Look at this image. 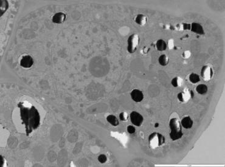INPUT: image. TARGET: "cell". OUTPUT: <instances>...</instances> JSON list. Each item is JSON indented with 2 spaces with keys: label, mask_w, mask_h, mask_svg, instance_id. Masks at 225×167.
<instances>
[{
  "label": "cell",
  "mask_w": 225,
  "mask_h": 167,
  "mask_svg": "<svg viewBox=\"0 0 225 167\" xmlns=\"http://www.w3.org/2000/svg\"><path fill=\"white\" fill-rule=\"evenodd\" d=\"M20 115L23 123L25 125L26 133H31L32 131L37 129L40 122V116L37 110L34 106H26L24 103H20Z\"/></svg>",
  "instance_id": "cell-1"
},
{
  "label": "cell",
  "mask_w": 225,
  "mask_h": 167,
  "mask_svg": "<svg viewBox=\"0 0 225 167\" xmlns=\"http://www.w3.org/2000/svg\"><path fill=\"white\" fill-rule=\"evenodd\" d=\"M169 126L170 128V137L172 140H176L181 139L183 135L182 132L181 123L178 119L176 118H173L171 119Z\"/></svg>",
  "instance_id": "cell-2"
},
{
  "label": "cell",
  "mask_w": 225,
  "mask_h": 167,
  "mask_svg": "<svg viewBox=\"0 0 225 167\" xmlns=\"http://www.w3.org/2000/svg\"><path fill=\"white\" fill-rule=\"evenodd\" d=\"M149 141L151 148H157L162 146L164 144L165 138L159 133H153L149 136Z\"/></svg>",
  "instance_id": "cell-3"
},
{
  "label": "cell",
  "mask_w": 225,
  "mask_h": 167,
  "mask_svg": "<svg viewBox=\"0 0 225 167\" xmlns=\"http://www.w3.org/2000/svg\"><path fill=\"white\" fill-rule=\"evenodd\" d=\"M139 43V37L138 34H132L130 36L128 40V47L127 49L130 53H134Z\"/></svg>",
  "instance_id": "cell-4"
},
{
  "label": "cell",
  "mask_w": 225,
  "mask_h": 167,
  "mask_svg": "<svg viewBox=\"0 0 225 167\" xmlns=\"http://www.w3.org/2000/svg\"><path fill=\"white\" fill-rule=\"evenodd\" d=\"M201 76H202L203 78L205 81H209L210 80L214 75V72L212 68L208 65L204 66L201 69Z\"/></svg>",
  "instance_id": "cell-5"
},
{
  "label": "cell",
  "mask_w": 225,
  "mask_h": 167,
  "mask_svg": "<svg viewBox=\"0 0 225 167\" xmlns=\"http://www.w3.org/2000/svg\"><path fill=\"white\" fill-rule=\"evenodd\" d=\"M130 119H131V122L133 124L137 126H139L143 124L144 121L143 117L142 115L136 111H133L130 114Z\"/></svg>",
  "instance_id": "cell-6"
},
{
  "label": "cell",
  "mask_w": 225,
  "mask_h": 167,
  "mask_svg": "<svg viewBox=\"0 0 225 167\" xmlns=\"http://www.w3.org/2000/svg\"><path fill=\"white\" fill-rule=\"evenodd\" d=\"M33 64V59L29 55H26L25 57H23L20 62V65L25 68H29L32 67Z\"/></svg>",
  "instance_id": "cell-7"
},
{
  "label": "cell",
  "mask_w": 225,
  "mask_h": 167,
  "mask_svg": "<svg viewBox=\"0 0 225 167\" xmlns=\"http://www.w3.org/2000/svg\"><path fill=\"white\" fill-rule=\"evenodd\" d=\"M132 99L136 102H140L144 99V95L142 91L138 89H134L131 92Z\"/></svg>",
  "instance_id": "cell-8"
},
{
  "label": "cell",
  "mask_w": 225,
  "mask_h": 167,
  "mask_svg": "<svg viewBox=\"0 0 225 167\" xmlns=\"http://www.w3.org/2000/svg\"><path fill=\"white\" fill-rule=\"evenodd\" d=\"M178 98L179 100L181 102H186L190 99V98H192L191 92L185 90L178 94Z\"/></svg>",
  "instance_id": "cell-9"
},
{
  "label": "cell",
  "mask_w": 225,
  "mask_h": 167,
  "mask_svg": "<svg viewBox=\"0 0 225 167\" xmlns=\"http://www.w3.org/2000/svg\"><path fill=\"white\" fill-rule=\"evenodd\" d=\"M191 30L192 32H194L196 33L200 34V35H204L205 34L204 29H203L202 26L200 25V24H198V23H193L191 25Z\"/></svg>",
  "instance_id": "cell-10"
},
{
  "label": "cell",
  "mask_w": 225,
  "mask_h": 167,
  "mask_svg": "<svg viewBox=\"0 0 225 167\" xmlns=\"http://www.w3.org/2000/svg\"><path fill=\"white\" fill-rule=\"evenodd\" d=\"M66 19V15L62 12L57 13L52 18V21L57 24H60L65 21Z\"/></svg>",
  "instance_id": "cell-11"
},
{
  "label": "cell",
  "mask_w": 225,
  "mask_h": 167,
  "mask_svg": "<svg viewBox=\"0 0 225 167\" xmlns=\"http://www.w3.org/2000/svg\"><path fill=\"white\" fill-rule=\"evenodd\" d=\"M181 125L186 129L191 128L193 125V121L190 117H186L181 121Z\"/></svg>",
  "instance_id": "cell-12"
},
{
  "label": "cell",
  "mask_w": 225,
  "mask_h": 167,
  "mask_svg": "<svg viewBox=\"0 0 225 167\" xmlns=\"http://www.w3.org/2000/svg\"><path fill=\"white\" fill-rule=\"evenodd\" d=\"M135 21L140 26H144L147 22V17L144 15L139 14L137 15Z\"/></svg>",
  "instance_id": "cell-13"
},
{
  "label": "cell",
  "mask_w": 225,
  "mask_h": 167,
  "mask_svg": "<svg viewBox=\"0 0 225 167\" xmlns=\"http://www.w3.org/2000/svg\"><path fill=\"white\" fill-rule=\"evenodd\" d=\"M9 7V4L7 1L5 0H1L0 1V16H2L7 10Z\"/></svg>",
  "instance_id": "cell-14"
},
{
  "label": "cell",
  "mask_w": 225,
  "mask_h": 167,
  "mask_svg": "<svg viewBox=\"0 0 225 167\" xmlns=\"http://www.w3.org/2000/svg\"><path fill=\"white\" fill-rule=\"evenodd\" d=\"M157 49L159 51H164L167 49V44L163 40H159L157 43Z\"/></svg>",
  "instance_id": "cell-15"
},
{
  "label": "cell",
  "mask_w": 225,
  "mask_h": 167,
  "mask_svg": "<svg viewBox=\"0 0 225 167\" xmlns=\"http://www.w3.org/2000/svg\"><path fill=\"white\" fill-rule=\"evenodd\" d=\"M183 80L180 77H175L172 80V85L175 88L180 87L183 85Z\"/></svg>",
  "instance_id": "cell-16"
},
{
  "label": "cell",
  "mask_w": 225,
  "mask_h": 167,
  "mask_svg": "<svg viewBox=\"0 0 225 167\" xmlns=\"http://www.w3.org/2000/svg\"><path fill=\"white\" fill-rule=\"evenodd\" d=\"M106 120L107 121L113 126H117L119 125V121H118L117 118H116V116L113 115H110L107 117H106Z\"/></svg>",
  "instance_id": "cell-17"
},
{
  "label": "cell",
  "mask_w": 225,
  "mask_h": 167,
  "mask_svg": "<svg viewBox=\"0 0 225 167\" xmlns=\"http://www.w3.org/2000/svg\"><path fill=\"white\" fill-rule=\"evenodd\" d=\"M169 57L165 54L161 55L159 58V63L161 66H166L169 63Z\"/></svg>",
  "instance_id": "cell-18"
},
{
  "label": "cell",
  "mask_w": 225,
  "mask_h": 167,
  "mask_svg": "<svg viewBox=\"0 0 225 167\" xmlns=\"http://www.w3.org/2000/svg\"><path fill=\"white\" fill-rule=\"evenodd\" d=\"M196 90L200 94H205L208 91V87L205 85H199L197 87Z\"/></svg>",
  "instance_id": "cell-19"
},
{
  "label": "cell",
  "mask_w": 225,
  "mask_h": 167,
  "mask_svg": "<svg viewBox=\"0 0 225 167\" xmlns=\"http://www.w3.org/2000/svg\"><path fill=\"white\" fill-rule=\"evenodd\" d=\"M189 80L192 83H197L198 81H200V78L198 75L195 73H192L191 74L190 77H189Z\"/></svg>",
  "instance_id": "cell-20"
},
{
  "label": "cell",
  "mask_w": 225,
  "mask_h": 167,
  "mask_svg": "<svg viewBox=\"0 0 225 167\" xmlns=\"http://www.w3.org/2000/svg\"><path fill=\"white\" fill-rule=\"evenodd\" d=\"M98 160L101 163H104L107 160V158H106V156L104 154H101L99 156L98 158Z\"/></svg>",
  "instance_id": "cell-21"
},
{
  "label": "cell",
  "mask_w": 225,
  "mask_h": 167,
  "mask_svg": "<svg viewBox=\"0 0 225 167\" xmlns=\"http://www.w3.org/2000/svg\"><path fill=\"white\" fill-rule=\"evenodd\" d=\"M120 119L122 121H125L128 119V114L126 113H121L119 115Z\"/></svg>",
  "instance_id": "cell-22"
},
{
  "label": "cell",
  "mask_w": 225,
  "mask_h": 167,
  "mask_svg": "<svg viewBox=\"0 0 225 167\" xmlns=\"http://www.w3.org/2000/svg\"><path fill=\"white\" fill-rule=\"evenodd\" d=\"M127 131H128V132L130 134H133V133H135L136 129H135V127H133V126H132V125H129V126L127 127Z\"/></svg>",
  "instance_id": "cell-23"
},
{
  "label": "cell",
  "mask_w": 225,
  "mask_h": 167,
  "mask_svg": "<svg viewBox=\"0 0 225 167\" xmlns=\"http://www.w3.org/2000/svg\"><path fill=\"white\" fill-rule=\"evenodd\" d=\"M158 125H158V123H157V124H155V127H158Z\"/></svg>",
  "instance_id": "cell-24"
}]
</instances>
